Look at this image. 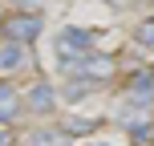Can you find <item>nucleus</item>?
<instances>
[{
	"mask_svg": "<svg viewBox=\"0 0 154 146\" xmlns=\"http://www.w3.org/2000/svg\"><path fill=\"white\" fill-rule=\"evenodd\" d=\"M4 37L16 41V45H29V41L41 37V16L37 12H16V16H4Z\"/></svg>",
	"mask_w": 154,
	"mask_h": 146,
	"instance_id": "obj_1",
	"label": "nucleus"
},
{
	"mask_svg": "<svg viewBox=\"0 0 154 146\" xmlns=\"http://www.w3.org/2000/svg\"><path fill=\"white\" fill-rule=\"evenodd\" d=\"M85 53H89V33L85 29H65L61 37H57V57H61V61L77 65Z\"/></svg>",
	"mask_w": 154,
	"mask_h": 146,
	"instance_id": "obj_2",
	"label": "nucleus"
},
{
	"mask_svg": "<svg viewBox=\"0 0 154 146\" xmlns=\"http://www.w3.org/2000/svg\"><path fill=\"white\" fill-rule=\"evenodd\" d=\"M29 65V53H24V45H16V41H4L0 45V73H16Z\"/></svg>",
	"mask_w": 154,
	"mask_h": 146,
	"instance_id": "obj_3",
	"label": "nucleus"
},
{
	"mask_svg": "<svg viewBox=\"0 0 154 146\" xmlns=\"http://www.w3.org/2000/svg\"><path fill=\"white\" fill-rule=\"evenodd\" d=\"M73 73H81V77H109L114 73V61L109 57H81L73 65Z\"/></svg>",
	"mask_w": 154,
	"mask_h": 146,
	"instance_id": "obj_4",
	"label": "nucleus"
},
{
	"mask_svg": "<svg viewBox=\"0 0 154 146\" xmlns=\"http://www.w3.org/2000/svg\"><path fill=\"white\" fill-rule=\"evenodd\" d=\"M16 110H20V98H16V89H12V85H0V122L16 118Z\"/></svg>",
	"mask_w": 154,
	"mask_h": 146,
	"instance_id": "obj_5",
	"label": "nucleus"
},
{
	"mask_svg": "<svg viewBox=\"0 0 154 146\" xmlns=\"http://www.w3.org/2000/svg\"><path fill=\"white\" fill-rule=\"evenodd\" d=\"M53 98H57V93H53V85H45V81H41L37 89L29 93V106H32V110H41V114H45V110H53Z\"/></svg>",
	"mask_w": 154,
	"mask_h": 146,
	"instance_id": "obj_6",
	"label": "nucleus"
},
{
	"mask_svg": "<svg viewBox=\"0 0 154 146\" xmlns=\"http://www.w3.org/2000/svg\"><path fill=\"white\" fill-rule=\"evenodd\" d=\"M150 89H154V73H134L130 77V93H134V98H150Z\"/></svg>",
	"mask_w": 154,
	"mask_h": 146,
	"instance_id": "obj_7",
	"label": "nucleus"
},
{
	"mask_svg": "<svg viewBox=\"0 0 154 146\" xmlns=\"http://www.w3.org/2000/svg\"><path fill=\"white\" fill-rule=\"evenodd\" d=\"M32 146H69V134H61V130H41V134H32Z\"/></svg>",
	"mask_w": 154,
	"mask_h": 146,
	"instance_id": "obj_8",
	"label": "nucleus"
},
{
	"mask_svg": "<svg viewBox=\"0 0 154 146\" xmlns=\"http://www.w3.org/2000/svg\"><path fill=\"white\" fill-rule=\"evenodd\" d=\"M134 45L146 49V53H154V20H142L138 33H134Z\"/></svg>",
	"mask_w": 154,
	"mask_h": 146,
	"instance_id": "obj_9",
	"label": "nucleus"
},
{
	"mask_svg": "<svg viewBox=\"0 0 154 146\" xmlns=\"http://www.w3.org/2000/svg\"><path fill=\"white\" fill-rule=\"evenodd\" d=\"M65 130H93V118H69Z\"/></svg>",
	"mask_w": 154,
	"mask_h": 146,
	"instance_id": "obj_10",
	"label": "nucleus"
},
{
	"mask_svg": "<svg viewBox=\"0 0 154 146\" xmlns=\"http://www.w3.org/2000/svg\"><path fill=\"white\" fill-rule=\"evenodd\" d=\"M0 146H12V138H8V134H0Z\"/></svg>",
	"mask_w": 154,
	"mask_h": 146,
	"instance_id": "obj_11",
	"label": "nucleus"
},
{
	"mask_svg": "<svg viewBox=\"0 0 154 146\" xmlns=\"http://www.w3.org/2000/svg\"><path fill=\"white\" fill-rule=\"evenodd\" d=\"M0 24H4V20H0Z\"/></svg>",
	"mask_w": 154,
	"mask_h": 146,
	"instance_id": "obj_12",
	"label": "nucleus"
}]
</instances>
